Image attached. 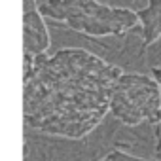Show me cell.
<instances>
[{
    "label": "cell",
    "instance_id": "obj_1",
    "mask_svg": "<svg viewBox=\"0 0 161 161\" xmlns=\"http://www.w3.org/2000/svg\"><path fill=\"white\" fill-rule=\"evenodd\" d=\"M23 40L25 51L34 55L46 53V49L49 47L51 40L38 0H23Z\"/></svg>",
    "mask_w": 161,
    "mask_h": 161
},
{
    "label": "cell",
    "instance_id": "obj_2",
    "mask_svg": "<svg viewBox=\"0 0 161 161\" xmlns=\"http://www.w3.org/2000/svg\"><path fill=\"white\" fill-rule=\"evenodd\" d=\"M99 161H144V159L142 157H136V155H129V153H125L121 150H112L108 155H104Z\"/></svg>",
    "mask_w": 161,
    "mask_h": 161
},
{
    "label": "cell",
    "instance_id": "obj_3",
    "mask_svg": "<svg viewBox=\"0 0 161 161\" xmlns=\"http://www.w3.org/2000/svg\"><path fill=\"white\" fill-rule=\"evenodd\" d=\"M150 76L153 78V82L161 86V64H152L150 66Z\"/></svg>",
    "mask_w": 161,
    "mask_h": 161
}]
</instances>
